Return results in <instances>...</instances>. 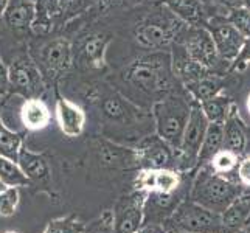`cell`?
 <instances>
[{
	"label": "cell",
	"instance_id": "obj_1",
	"mask_svg": "<svg viewBox=\"0 0 250 233\" xmlns=\"http://www.w3.org/2000/svg\"><path fill=\"white\" fill-rule=\"evenodd\" d=\"M171 53H152L137 59L120 73V81L129 100H146L152 105L174 90Z\"/></svg>",
	"mask_w": 250,
	"mask_h": 233
},
{
	"label": "cell",
	"instance_id": "obj_2",
	"mask_svg": "<svg viewBox=\"0 0 250 233\" xmlns=\"http://www.w3.org/2000/svg\"><path fill=\"white\" fill-rule=\"evenodd\" d=\"M244 185L231 182L224 174L214 171L210 163L202 165L193 180L188 197L216 213H224L236 197L244 193Z\"/></svg>",
	"mask_w": 250,
	"mask_h": 233
},
{
	"label": "cell",
	"instance_id": "obj_3",
	"mask_svg": "<svg viewBox=\"0 0 250 233\" xmlns=\"http://www.w3.org/2000/svg\"><path fill=\"white\" fill-rule=\"evenodd\" d=\"M193 98L179 90H171L152 105V117L156 134L174 149L180 148L182 137L191 112Z\"/></svg>",
	"mask_w": 250,
	"mask_h": 233
},
{
	"label": "cell",
	"instance_id": "obj_4",
	"mask_svg": "<svg viewBox=\"0 0 250 233\" xmlns=\"http://www.w3.org/2000/svg\"><path fill=\"white\" fill-rule=\"evenodd\" d=\"M176 42L185 48L189 59L219 75H230V64L219 56L211 33L207 30L205 25H199V27L187 25V28L182 30Z\"/></svg>",
	"mask_w": 250,
	"mask_h": 233
},
{
	"label": "cell",
	"instance_id": "obj_5",
	"mask_svg": "<svg viewBox=\"0 0 250 233\" xmlns=\"http://www.w3.org/2000/svg\"><path fill=\"white\" fill-rule=\"evenodd\" d=\"M167 224L176 233H224L221 213L207 209L189 197L177 205Z\"/></svg>",
	"mask_w": 250,
	"mask_h": 233
},
{
	"label": "cell",
	"instance_id": "obj_6",
	"mask_svg": "<svg viewBox=\"0 0 250 233\" xmlns=\"http://www.w3.org/2000/svg\"><path fill=\"white\" fill-rule=\"evenodd\" d=\"M208 125L210 122L207 120L201 105L196 100H193L191 112H189V118L182 137V143H180V148L177 149L179 172L191 171L197 167V157H199V151L205 139Z\"/></svg>",
	"mask_w": 250,
	"mask_h": 233
},
{
	"label": "cell",
	"instance_id": "obj_7",
	"mask_svg": "<svg viewBox=\"0 0 250 233\" xmlns=\"http://www.w3.org/2000/svg\"><path fill=\"white\" fill-rule=\"evenodd\" d=\"M10 75V89L23 98H39L44 90V78L36 61L28 55L16 58L8 67Z\"/></svg>",
	"mask_w": 250,
	"mask_h": 233
},
{
	"label": "cell",
	"instance_id": "obj_8",
	"mask_svg": "<svg viewBox=\"0 0 250 233\" xmlns=\"http://www.w3.org/2000/svg\"><path fill=\"white\" fill-rule=\"evenodd\" d=\"M148 193L134 190L132 193L122 196L115 202L114 233H137L145 224V204Z\"/></svg>",
	"mask_w": 250,
	"mask_h": 233
},
{
	"label": "cell",
	"instance_id": "obj_9",
	"mask_svg": "<svg viewBox=\"0 0 250 233\" xmlns=\"http://www.w3.org/2000/svg\"><path fill=\"white\" fill-rule=\"evenodd\" d=\"M205 27L211 33V38L214 41V45L218 48L219 56L231 65V63L238 58L241 48H243L246 38L236 30L235 25L222 14L210 16V19L207 21Z\"/></svg>",
	"mask_w": 250,
	"mask_h": 233
},
{
	"label": "cell",
	"instance_id": "obj_10",
	"mask_svg": "<svg viewBox=\"0 0 250 233\" xmlns=\"http://www.w3.org/2000/svg\"><path fill=\"white\" fill-rule=\"evenodd\" d=\"M184 25L187 23H184L177 17H174L172 21H146L137 27L135 39L146 48L162 50L174 44L179 34L184 30Z\"/></svg>",
	"mask_w": 250,
	"mask_h": 233
},
{
	"label": "cell",
	"instance_id": "obj_11",
	"mask_svg": "<svg viewBox=\"0 0 250 233\" xmlns=\"http://www.w3.org/2000/svg\"><path fill=\"white\" fill-rule=\"evenodd\" d=\"M142 168L152 169H177V149H174L169 143L156 135H148L137 146Z\"/></svg>",
	"mask_w": 250,
	"mask_h": 233
},
{
	"label": "cell",
	"instance_id": "obj_12",
	"mask_svg": "<svg viewBox=\"0 0 250 233\" xmlns=\"http://www.w3.org/2000/svg\"><path fill=\"white\" fill-rule=\"evenodd\" d=\"M72 45L64 38H56L41 47L36 64L42 75L55 78L72 65Z\"/></svg>",
	"mask_w": 250,
	"mask_h": 233
},
{
	"label": "cell",
	"instance_id": "obj_13",
	"mask_svg": "<svg viewBox=\"0 0 250 233\" xmlns=\"http://www.w3.org/2000/svg\"><path fill=\"white\" fill-rule=\"evenodd\" d=\"M180 187H182L180 172L169 168H142L134 180V190H140V191L146 193H174L180 190Z\"/></svg>",
	"mask_w": 250,
	"mask_h": 233
},
{
	"label": "cell",
	"instance_id": "obj_14",
	"mask_svg": "<svg viewBox=\"0 0 250 233\" xmlns=\"http://www.w3.org/2000/svg\"><path fill=\"white\" fill-rule=\"evenodd\" d=\"M97 155L103 167L114 169L140 168V159L137 149L112 143L107 140H97Z\"/></svg>",
	"mask_w": 250,
	"mask_h": 233
},
{
	"label": "cell",
	"instance_id": "obj_15",
	"mask_svg": "<svg viewBox=\"0 0 250 233\" xmlns=\"http://www.w3.org/2000/svg\"><path fill=\"white\" fill-rule=\"evenodd\" d=\"M184 199L185 197L179 190L174 193H159V191L148 193L145 204V224L167 222L177 209V205Z\"/></svg>",
	"mask_w": 250,
	"mask_h": 233
},
{
	"label": "cell",
	"instance_id": "obj_16",
	"mask_svg": "<svg viewBox=\"0 0 250 233\" xmlns=\"http://www.w3.org/2000/svg\"><path fill=\"white\" fill-rule=\"evenodd\" d=\"M55 114L58 126L65 137L75 139V137H80L83 134L85 125V112L80 105L64 97H59L55 105Z\"/></svg>",
	"mask_w": 250,
	"mask_h": 233
},
{
	"label": "cell",
	"instance_id": "obj_17",
	"mask_svg": "<svg viewBox=\"0 0 250 233\" xmlns=\"http://www.w3.org/2000/svg\"><path fill=\"white\" fill-rule=\"evenodd\" d=\"M160 2L177 19L187 25H193V27L205 25L211 16L210 5L204 3L202 0H160Z\"/></svg>",
	"mask_w": 250,
	"mask_h": 233
},
{
	"label": "cell",
	"instance_id": "obj_18",
	"mask_svg": "<svg viewBox=\"0 0 250 233\" xmlns=\"http://www.w3.org/2000/svg\"><path fill=\"white\" fill-rule=\"evenodd\" d=\"M247 129L239 115L236 105L233 103L229 112V117L224 122V149H229L236 155H243L247 151Z\"/></svg>",
	"mask_w": 250,
	"mask_h": 233
},
{
	"label": "cell",
	"instance_id": "obj_19",
	"mask_svg": "<svg viewBox=\"0 0 250 233\" xmlns=\"http://www.w3.org/2000/svg\"><path fill=\"white\" fill-rule=\"evenodd\" d=\"M51 112L41 98H23L19 106V123L25 131L38 132L50 125Z\"/></svg>",
	"mask_w": 250,
	"mask_h": 233
},
{
	"label": "cell",
	"instance_id": "obj_20",
	"mask_svg": "<svg viewBox=\"0 0 250 233\" xmlns=\"http://www.w3.org/2000/svg\"><path fill=\"white\" fill-rule=\"evenodd\" d=\"M36 17V0H10L3 19L16 33H28Z\"/></svg>",
	"mask_w": 250,
	"mask_h": 233
},
{
	"label": "cell",
	"instance_id": "obj_21",
	"mask_svg": "<svg viewBox=\"0 0 250 233\" xmlns=\"http://www.w3.org/2000/svg\"><path fill=\"white\" fill-rule=\"evenodd\" d=\"M224 233H236L250 224V193H243L231 202L222 214Z\"/></svg>",
	"mask_w": 250,
	"mask_h": 233
},
{
	"label": "cell",
	"instance_id": "obj_22",
	"mask_svg": "<svg viewBox=\"0 0 250 233\" xmlns=\"http://www.w3.org/2000/svg\"><path fill=\"white\" fill-rule=\"evenodd\" d=\"M227 75H219L210 72L204 75L199 80L184 85V89L189 93V97L196 100L197 103H202L205 100H210L216 95L222 93V89L227 84Z\"/></svg>",
	"mask_w": 250,
	"mask_h": 233
},
{
	"label": "cell",
	"instance_id": "obj_23",
	"mask_svg": "<svg viewBox=\"0 0 250 233\" xmlns=\"http://www.w3.org/2000/svg\"><path fill=\"white\" fill-rule=\"evenodd\" d=\"M17 163L21 165L25 176L30 179V182H45L50 177V165L44 154H38L28 149L27 146H22Z\"/></svg>",
	"mask_w": 250,
	"mask_h": 233
},
{
	"label": "cell",
	"instance_id": "obj_24",
	"mask_svg": "<svg viewBox=\"0 0 250 233\" xmlns=\"http://www.w3.org/2000/svg\"><path fill=\"white\" fill-rule=\"evenodd\" d=\"M221 149H224V123H210L197 157V167L210 163Z\"/></svg>",
	"mask_w": 250,
	"mask_h": 233
},
{
	"label": "cell",
	"instance_id": "obj_25",
	"mask_svg": "<svg viewBox=\"0 0 250 233\" xmlns=\"http://www.w3.org/2000/svg\"><path fill=\"white\" fill-rule=\"evenodd\" d=\"M110 38L107 34L103 33H95L92 36L85 39L83 45V56L90 67L101 68L104 67L106 63V50L109 45Z\"/></svg>",
	"mask_w": 250,
	"mask_h": 233
},
{
	"label": "cell",
	"instance_id": "obj_26",
	"mask_svg": "<svg viewBox=\"0 0 250 233\" xmlns=\"http://www.w3.org/2000/svg\"><path fill=\"white\" fill-rule=\"evenodd\" d=\"M101 112L107 120L114 123H125L132 120V112L129 109V103L120 93L107 95L101 101Z\"/></svg>",
	"mask_w": 250,
	"mask_h": 233
},
{
	"label": "cell",
	"instance_id": "obj_27",
	"mask_svg": "<svg viewBox=\"0 0 250 233\" xmlns=\"http://www.w3.org/2000/svg\"><path fill=\"white\" fill-rule=\"evenodd\" d=\"M199 105L210 123H224L226 118L229 117V112L231 109L233 101H231L230 97H227V95L219 93L216 97L199 103Z\"/></svg>",
	"mask_w": 250,
	"mask_h": 233
},
{
	"label": "cell",
	"instance_id": "obj_28",
	"mask_svg": "<svg viewBox=\"0 0 250 233\" xmlns=\"http://www.w3.org/2000/svg\"><path fill=\"white\" fill-rule=\"evenodd\" d=\"M0 179L8 187H27L30 185V179L25 176V172L22 171L21 165L17 163V160L6 157V155L0 154Z\"/></svg>",
	"mask_w": 250,
	"mask_h": 233
},
{
	"label": "cell",
	"instance_id": "obj_29",
	"mask_svg": "<svg viewBox=\"0 0 250 233\" xmlns=\"http://www.w3.org/2000/svg\"><path fill=\"white\" fill-rule=\"evenodd\" d=\"M23 146V137L21 132L14 131L0 117V154L17 160L19 151Z\"/></svg>",
	"mask_w": 250,
	"mask_h": 233
},
{
	"label": "cell",
	"instance_id": "obj_30",
	"mask_svg": "<svg viewBox=\"0 0 250 233\" xmlns=\"http://www.w3.org/2000/svg\"><path fill=\"white\" fill-rule=\"evenodd\" d=\"M84 229L85 224L80 221L76 214H70V216L51 219L42 233H83Z\"/></svg>",
	"mask_w": 250,
	"mask_h": 233
},
{
	"label": "cell",
	"instance_id": "obj_31",
	"mask_svg": "<svg viewBox=\"0 0 250 233\" xmlns=\"http://www.w3.org/2000/svg\"><path fill=\"white\" fill-rule=\"evenodd\" d=\"M239 155H236L235 152H231L229 149H221L214 157L211 159L210 162V167L219 172V174H229V172H231L235 168H238V160Z\"/></svg>",
	"mask_w": 250,
	"mask_h": 233
},
{
	"label": "cell",
	"instance_id": "obj_32",
	"mask_svg": "<svg viewBox=\"0 0 250 233\" xmlns=\"http://www.w3.org/2000/svg\"><path fill=\"white\" fill-rule=\"evenodd\" d=\"M21 201V193L17 187H8L5 191L0 194V216L10 218L16 213L17 205Z\"/></svg>",
	"mask_w": 250,
	"mask_h": 233
},
{
	"label": "cell",
	"instance_id": "obj_33",
	"mask_svg": "<svg viewBox=\"0 0 250 233\" xmlns=\"http://www.w3.org/2000/svg\"><path fill=\"white\" fill-rule=\"evenodd\" d=\"M83 233H114V213L112 210H104L97 219L90 224H85Z\"/></svg>",
	"mask_w": 250,
	"mask_h": 233
},
{
	"label": "cell",
	"instance_id": "obj_34",
	"mask_svg": "<svg viewBox=\"0 0 250 233\" xmlns=\"http://www.w3.org/2000/svg\"><path fill=\"white\" fill-rule=\"evenodd\" d=\"M226 17L235 25L236 30L243 34L246 39L250 38V10L249 8L239 6L236 10L230 11Z\"/></svg>",
	"mask_w": 250,
	"mask_h": 233
},
{
	"label": "cell",
	"instance_id": "obj_35",
	"mask_svg": "<svg viewBox=\"0 0 250 233\" xmlns=\"http://www.w3.org/2000/svg\"><path fill=\"white\" fill-rule=\"evenodd\" d=\"M249 64H250V38L246 39V42H244L243 48H241L238 58L235 59L233 63H231V65H230V73L244 72Z\"/></svg>",
	"mask_w": 250,
	"mask_h": 233
},
{
	"label": "cell",
	"instance_id": "obj_36",
	"mask_svg": "<svg viewBox=\"0 0 250 233\" xmlns=\"http://www.w3.org/2000/svg\"><path fill=\"white\" fill-rule=\"evenodd\" d=\"M210 10L216 11L214 14L227 16L230 11L236 10V8L243 6V0H210Z\"/></svg>",
	"mask_w": 250,
	"mask_h": 233
},
{
	"label": "cell",
	"instance_id": "obj_37",
	"mask_svg": "<svg viewBox=\"0 0 250 233\" xmlns=\"http://www.w3.org/2000/svg\"><path fill=\"white\" fill-rule=\"evenodd\" d=\"M236 174H238L239 184H243L244 187L250 188V157L239 160L238 168H236Z\"/></svg>",
	"mask_w": 250,
	"mask_h": 233
},
{
	"label": "cell",
	"instance_id": "obj_38",
	"mask_svg": "<svg viewBox=\"0 0 250 233\" xmlns=\"http://www.w3.org/2000/svg\"><path fill=\"white\" fill-rule=\"evenodd\" d=\"M137 233H176L174 230H172L167 222L163 224H143L142 229L137 232Z\"/></svg>",
	"mask_w": 250,
	"mask_h": 233
},
{
	"label": "cell",
	"instance_id": "obj_39",
	"mask_svg": "<svg viewBox=\"0 0 250 233\" xmlns=\"http://www.w3.org/2000/svg\"><path fill=\"white\" fill-rule=\"evenodd\" d=\"M84 0H59V8H61V16L76 13V10L83 5Z\"/></svg>",
	"mask_w": 250,
	"mask_h": 233
},
{
	"label": "cell",
	"instance_id": "obj_40",
	"mask_svg": "<svg viewBox=\"0 0 250 233\" xmlns=\"http://www.w3.org/2000/svg\"><path fill=\"white\" fill-rule=\"evenodd\" d=\"M10 89V75H8V67L5 65L3 59L0 58V97Z\"/></svg>",
	"mask_w": 250,
	"mask_h": 233
},
{
	"label": "cell",
	"instance_id": "obj_41",
	"mask_svg": "<svg viewBox=\"0 0 250 233\" xmlns=\"http://www.w3.org/2000/svg\"><path fill=\"white\" fill-rule=\"evenodd\" d=\"M143 0H103L106 8H114V6H132V5H139Z\"/></svg>",
	"mask_w": 250,
	"mask_h": 233
},
{
	"label": "cell",
	"instance_id": "obj_42",
	"mask_svg": "<svg viewBox=\"0 0 250 233\" xmlns=\"http://www.w3.org/2000/svg\"><path fill=\"white\" fill-rule=\"evenodd\" d=\"M8 3H10V0H0V19L5 16V11L8 8Z\"/></svg>",
	"mask_w": 250,
	"mask_h": 233
},
{
	"label": "cell",
	"instance_id": "obj_43",
	"mask_svg": "<svg viewBox=\"0 0 250 233\" xmlns=\"http://www.w3.org/2000/svg\"><path fill=\"white\" fill-rule=\"evenodd\" d=\"M6 188H8V185H6V184L3 182V180H2V179H0V194H2V193L5 191V190H6Z\"/></svg>",
	"mask_w": 250,
	"mask_h": 233
},
{
	"label": "cell",
	"instance_id": "obj_44",
	"mask_svg": "<svg viewBox=\"0 0 250 233\" xmlns=\"http://www.w3.org/2000/svg\"><path fill=\"white\" fill-rule=\"evenodd\" d=\"M246 106H247V110H249V115H250V93H249V97H247V103H246Z\"/></svg>",
	"mask_w": 250,
	"mask_h": 233
},
{
	"label": "cell",
	"instance_id": "obj_45",
	"mask_svg": "<svg viewBox=\"0 0 250 233\" xmlns=\"http://www.w3.org/2000/svg\"><path fill=\"white\" fill-rule=\"evenodd\" d=\"M5 233H19V232H16V230H6Z\"/></svg>",
	"mask_w": 250,
	"mask_h": 233
},
{
	"label": "cell",
	"instance_id": "obj_46",
	"mask_svg": "<svg viewBox=\"0 0 250 233\" xmlns=\"http://www.w3.org/2000/svg\"><path fill=\"white\" fill-rule=\"evenodd\" d=\"M202 2H204V3H207V5H208V3H210V0H202Z\"/></svg>",
	"mask_w": 250,
	"mask_h": 233
},
{
	"label": "cell",
	"instance_id": "obj_47",
	"mask_svg": "<svg viewBox=\"0 0 250 233\" xmlns=\"http://www.w3.org/2000/svg\"><path fill=\"white\" fill-rule=\"evenodd\" d=\"M236 233H247L246 230H239V232H236Z\"/></svg>",
	"mask_w": 250,
	"mask_h": 233
}]
</instances>
